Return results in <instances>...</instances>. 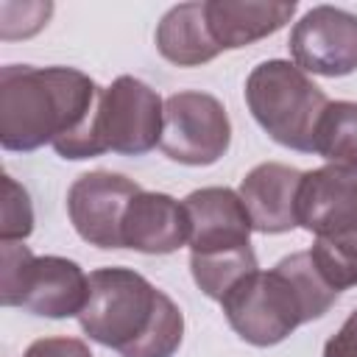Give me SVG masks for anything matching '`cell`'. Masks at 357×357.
Wrapping results in <instances>:
<instances>
[{"mask_svg": "<svg viewBox=\"0 0 357 357\" xmlns=\"http://www.w3.org/2000/svg\"><path fill=\"white\" fill-rule=\"evenodd\" d=\"M103 86L75 67L6 64L0 70V145L36 151L53 145L61 159L100 156L98 109Z\"/></svg>", "mask_w": 357, "mask_h": 357, "instance_id": "obj_1", "label": "cell"}, {"mask_svg": "<svg viewBox=\"0 0 357 357\" xmlns=\"http://www.w3.org/2000/svg\"><path fill=\"white\" fill-rule=\"evenodd\" d=\"M78 324L89 340L120 357H173L184 337L178 304L131 268L89 273V298Z\"/></svg>", "mask_w": 357, "mask_h": 357, "instance_id": "obj_2", "label": "cell"}, {"mask_svg": "<svg viewBox=\"0 0 357 357\" xmlns=\"http://www.w3.org/2000/svg\"><path fill=\"white\" fill-rule=\"evenodd\" d=\"M337 290L324 279L310 251L279 259L271 271H254L234 284L220 307L240 340L268 349L329 312Z\"/></svg>", "mask_w": 357, "mask_h": 357, "instance_id": "obj_3", "label": "cell"}, {"mask_svg": "<svg viewBox=\"0 0 357 357\" xmlns=\"http://www.w3.org/2000/svg\"><path fill=\"white\" fill-rule=\"evenodd\" d=\"M245 103L273 142L315 153V131L329 98L301 67L284 59L259 61L245 78Z\"/></svg>", "mask_w": 357, "mask_h": 357, "instance_id": "obj_4", "label": "cell"}, {"mask_svg": "<svg viewBox=\"0 0 357 357\" xmlns=\"http://www.w3.org/2000/svg\"><path fill=\"white\" fill-rule=\"evenodd\" d=\"M89 276L67 257H33L25 243H0V304L42 318L81 315Z\"/></svg>", "mask_w": 357, "mask_h": 357, "instance_id": "obj_5", "label": "cell"}, {"mask_svg": "<svg viewBox=\"0 0 357 357\" xmlns=\"http://www.w3.org/2000/svg\"><path fill=\"white\" fill-rule=\"evenodd\" d=\"M231 142L226 106L198 89H181L165 98V123L159 148L167 159L190 167L215 165Z\"/></svg>", "mask_w": 357, "mask_h": 357, "instance_id": "obj_6", "label": "cell"}, {"mask_svg": "<svg viewBox=\"0 0 357 357\" xmlns=\"http://www.w3.org/2000/svg\"><path fill=\"white\" fill-rule=\"evenodd\" d=\"M162 123L165 100L145 81L134 75H120L109 86H103L95 126L100 153H148L162 139Z\"/></svg>", "mask_w": 357, "mask_h": 357, "instance_id": "obj_7", "label": "cell"}, {"mask_svg": "<svg viewBox=\"0 0 357 357\" xmlns=\"http://www.w3.org/2000/svg\"><path fill=\"white\" fill-rule=\"evenodd\" d=\"M137 192H142V187L123 173L92 170L78 176L67 190L73 229L89 245L123 248V218Z\"/></svg>", "mask_w": 357, "mask_h": 357, "instance_id": "obj_8", "label": "cell"}, {"mask_svg": "<svg viewBox=\"0 0 357 357\" xmlns=\"http://www.w3.org/2000/svg\"><path fill=\"white\" fill-rule=\"evenodd\" d=\"M293 64L312 75L340 78L357 70V14L337 6H312L287 39Z\"/></svg>", "mask_w": 357, "mask_h": 357, "instance_id": "obj_9", "label": "cell"}, {"mask_svg": "<svg viewBox=\"0 0 357 357\" xmlns=\"http://www.w3.org/2000/svg\"><path fill=\"white\" fill-rule=\"evenodd\" d=\"M296 220L315 237H335L357 226V173L324 165L301 173Z\"/></svg>", "mask_w": 357, "mask_h": 357, "instance_id": "obj_10", "label": "cell"}, {"mask_svg": "<svg viewBox=\"0 0 357 357\" xmlns=\"http://www.w3.org/2000/svg\"><path fill=\"white\" fill-rule=\"evenodd\" d=\"M190 215V254H215L251 245V218L229 187H201L184 198Z\"/></svg>", "mask_w": 357, "mask_h": 357, "instance_id": "obj_11", "label": "cell"}, {"mask_svg": "<svg viewBox=\"0 0 357 357\" xmlns=\"http://www.w3.org/2000/svg\"><path fill=\"white\" fill-rule=\"evenodd\" d=\"M301 170L282 162H262L245 173L240 181V201L259 234H284L298 226L296 198H298Z\"/></svg>", "mask_w": 357, "mask_h": 357, "instance_id": "obj_12", "label": "cell"}, {"mask_svg": "<svg viewBox=\"0 0 357 357\" xmlns=\"http://www.w3.org/2000/svg\"><path fill=\"white\" fill-rule=\"evenodd\" d=\"M190 243V215L184 201L167 192H137L123 218V248L139 254H173Z\"/></svg>", "mask_w": 357, "mask_h": 357, "instance_id": "obj_13", "label": "cell"}, {"mask_svg": "<svg viewBox=\"0 0 357 357\" xmlns=\"http://www.w3.org/2000/svg\"><path fill=\"white\" fill-rule=\"evenodd\" d=\"M293 0H204L206 28L220 53L240 50L276 33L293 20Z\"/></svg>", "mask_w": 357, "mask_h": 357, "instance_id": "obj_14", "label": "cell"}, {"mask_svg": "<svg viewBox=\"0 0 357 357\" xmlns=\"http://www.w3.org/2000/svg\"><path fill=\"white\" fill-rule=\"evenodd\" d=\"M156 50L162 59H167L176 67H201L220 56V47L215 45L204 3H178L173 6L156 25Z\"/></svg>", "mask_w": 357, "mask_h": 357, "instance_id": "obj_15", "label": "cell"}, {"mask_svg": "<svg viewBox=\"0 0 357 357\" xmlns=\"http://www.w3.org/2000/svg\"><path fill=\"white\" fill-rule=\"evenodd\" d=\"M315 153L329 165L357 173V103L329 100L315 131Z\"/></svg>", "mask_w": 357, "mask_h": 357, "instance_id": "obj_16", "label": "cell"}, {"mask_svg": "<svg viewBox=\"0 0 357 357\" xmlns=\"http://www.w3.org/2000/svg\"><path fill=\"white\" fill-rule=\"evenodd\" d=\"M254 271H259V265L251 245L215 251V254H190V273L195 284L201 287L204 296L215 301H223V296Z\"/></svg>", "mask_w": 357, "mask_h": 357, "instance_id": "obj_17", "label": "cell"}, {"mask_svg": "<svg viewBox=\"0 0 357 357\" xmlns=\"http://www.w3.org/2000/svg\"><path fill=\"white\" fill-rule=\"evenodd\" d=\"M310 254L337 293L357 284V226L335 237H315Z\"/></svg>", "mask_w": 357, "mask_h": 357, "instance_id": "obj_18", "label": "cell"}, {"mask_svg": "<svg viewBox=\"0 0 357 357\" xmlns=\"http://www.w3.org/2000/svg\"><path fill=\"white\" fill-rule=\"evenodd\" d=\"M33 231V206L20 181L8 173L3 176V201H0V243H22Z\"/></svg>", "mask_w": 357, "mask_h": 357, "instance_id": "obj_19", "label": "cell"}, {"mask_svg": "<svg viewBox=\"0 0 357 357\" xmlns=\"http://www.w3.org/2000/svg\"><path fill=\"white\" fill-rule=\"evenodd\" d=\"M20 17L0 8V36L3 39H25L33 36L47 25V17L53 14V3H8Z\"/></svg>", "mask_w": 357, "mask_h": 357, "instance_id": "obj_20", "label": "cell"}, {"mask_svg": "<svg viewBox=\"0 0 357 357\" xmlns=\"http://www.w3.org/2000/svg\"><path fill=\"white\" fill-rule=\"evenodd\" d=\"M22 357H95V354L78 337H39L25 349Z\"/></svg>", "mask_w": 357, "mask_h": 357, "instance_id": "obj_21", "label": "cell"}, {"mask_svg": "<svg viewBox=\"0 0 357 357\" xmlns=\"http://www.w3.org/2000/svg\"><path fill=\"white\" fill-rule=\"evenodd\" d=\"M324 357H357V310L343 321V326L326 340Z\"/></svg>", "mask_w": 357, "mask_h": 357, "instance_id": "obj_22", "label": "cell"}]
</instances>
